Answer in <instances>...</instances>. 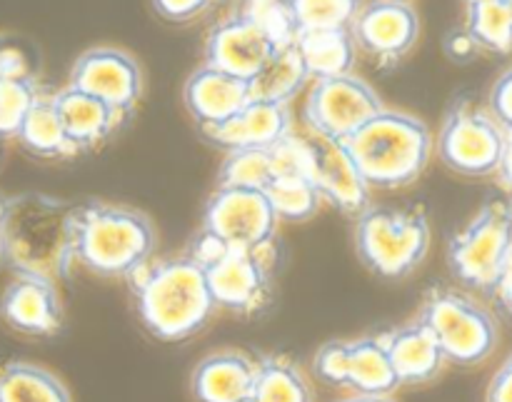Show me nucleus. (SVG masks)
Instances as JSON below:
<instances>
[{"label": "nucleus", "mask_w": 512, "mask_h": 402, "mask_svg": "<svg viewBox=\"0 0 512 402\" xmlns=\"http://www.w3.org/2000/svg\"><path fill=\"white\" fill-rule=\"evenodd\" d=\"M0 265L15 275L65 280L75 265V205L43 193L8 198L0 228Z\"/></svg>", "instance_id": "f257e3e1"}, {"label": "nucleus", "mask_w": 512, "mask_h": 402, "mask_svg": "<svg viewBox=\"0 0 512 402\" xmlns=\"http://www.w3.org/2000/svg\"><path fill=\"white\" fill-rule=\"evenodd\" d=\"M128 280L140 320L165 343L193 338L218 310L203 265L193 255L148 260Z\"/></svg>", "instance_id": "f03ea898"}, {"label": "nucleus", "mask_w": 512, "mask_h": 402, "mask_svg": "<svg viewBox=\"0 0 512 402\" xmlns=\"http://www.w3.org/2000/svg\"><path fill=\"white\" fill-rule=\"evenodd\" d=\"M370 188L395 190L415 183L433 155L430 128L415 115L383 108L343 140Z\"/></svg>", "instance_id": "7ed1b4c3"}, {"label": "nucleus", "mask_w": 512, "mask_h": 402, "mask_svg": "<svg viewBox=\"0 0 512 402\" xmlns=\"http://www.w3.org/2000/svg\"><path fill=\"white\" fill-rule=\"evenodd\" d=\"M158 233L143 210L113 203L75 205V263L100 278H130L153 260Z\"/></svg>", "instance_id": "20e7f679"}, {"label": "nucleus", "mask_w": 512, "mask_h": 402, "mask_svg": "<svg viewBox=\"0 0 512 402\" xmlns=\"http://www.w3.org/2000/svg\"><path fill=\"white\" fill-rule=\"evenodd\" d=\"M430 223L423 208H375L355 218V250L368 270L388 280L405 278L425 260Z\"/></svg>", "instance_id": "39448f33"}, {"label": "nucleus", "mask_w": 512, "mask_h": 402, "mask_svg": "<svg viewBox=\"0 0 512 402\" xmlns=\"http://www.w3.org/2000/svg\"><path fill=\"white\" fill-rule=\"evenodd\" d=\"M203 265L215 305L235 315H258L273 298L275 255L225 248L198 235L190 250Z\"/></svg>", "instance_id": "423d86ee"}, {"label": "nucleus", "mask_w": 512, "mask_h": 402, "mask_svg": "<svg viewBox=\"0 0 512 402\" xmlns=\"http://www.w3.org/2000/svg\"><path fill=\"white\" fill-rule=\"evenodd\" d=\"M418 320L435 335L445 363L478 365L488 360L498 345V325L493 315L458 290H430Z\"/></svg>", "instance_id": "0eeeda50"}, {"label": "nucleus", "mask_w": 512, "mask_h": 402, "mask_svg": "<svg viewBox=\"0 0 512 402\" xmlns=\"http://www.w3.org/2000/svg\"><path fill=\"white\" fill-rule=\"evenodd\" d=\"M512 248V210L508 200H488L473 220L453 235L448 263L455 278L480 293H493Z\"/></svg>", "instance_id": "6e6552de"}, {"label": "nucleus", "mask_w": 512, "mask_h": 402, "mask_svg": "<svg viewBox=\"0 0 512 402\" xmlns=\"http://www.w3.org/2000/svg\"><path fill=\"white\" fill-rule=\"evenodd\" d=\"M278 223L263 190L215 188L205 205L200 235L225 248L275 255Z\"/></svg>", "instance_id": "1a4fd4ad"}, {"label": "nucleus", "mask_w": 512, "mask_h": 402, "mask_svg": "<svg viewBox=\"0 0 512 402\" xmlns=\"http://www.w3.org/2000/svg\"><path fill=\"white\" fill-rule=\"evenodd\" d=\"M505 150V130L490 110L458 100L438 133V158L465 178H488L498 170Z\"/></svg>", "instance_id": "9d476101"}, {"label": "nucleus", "mask_w": 512, "mask_h": 402, "mask_svg": "<svg viewBox=\"0 0 512 402\" xmlns=\"http://www.w3.org/2000/svg\"><path fill=\"white\" fill-rule=\"evenodd\" d=\"M295 38L290 28L273 25L260 10L240 13L215 25L205 43V65L250 80L275 53L280 43Z\"/></svg>", "instance_id": "9b49d317"}, {"label": "nucleus", "mask_w": 512, "mask_h": 402, "mask_svg": "<svg viewBox=\"0 0 512 402\" xmlns=\"http://www.w3.org/2000/svg\"><path fill=\"white\" fill-rule=\"evenodd\" d=\"M380 110L383 100L363 78L335 75L315 80L305 103V123L313 135L343 143Z\"/></svg>", "instance_id": "f8f14e48"}, {"label": "nucleus", "mask_w": 512, "mask_h": 402, "mask_svg": "<svg viewBox=\"0 0 512 402\" xmlns=\"http://www.w3.org/2000/svg\"><path fill=\"white\" fill-rule=\"evenodd\" d=\"M68 85L95 95L130 118L143 95V70L130 53L103 45L85 50L75 60Z\"/></svg>", "instance_id": "ddd939ff"}, {"label": "nucleus", "mask_w": 512, "mask_h": 402, "mask_svg": "<svg viewBox=\"0 0 512 402\" xmlns=\"http://www.w3.org/2000/svg\"><path fill=\"white\" fill-rule=\"evenodd\" d=\"M355 48L383 65H395L413 50L420 35V18L405 0H373L363 5L350 25Z\"/></svg>", "instance_id": "4468645a"}, {"label": "nucleus", "mask_w": 512, "mask_h": 402, "mask_svg": "<svg viewBox=\"0 0 512 402\" xmlns=\"http://www.w3.org/2000/svg\"><path fill=\"white\" fill-rule=\"evenodd\" d=\"M0 318L15 333L50 338L63 328V303L53 280L15 275L0 298Z\"/></svg>", "instance_id": "2eb2a0df"}, {"label": "nucleus", "mask_w": 512, "mask_h": 402, "mask_svg": "<svg viewBox=\"0 0 512 402\" xmlns=\"http://www.w3.org/2000/svg\"><path fill=\"white\" fill-rule=\"evenodd\" d=\"M313 153V183L320 198L328 200L340 213L358 218L363 210L370 208V188L360 170L355 168L353 158L348 155L340 140H328L313 135L310 140Z\"/></svg>", "instance_id": "dca6fc26"}, {"label": "nucleus", "mask_w": 512, "mask_h": 402, "mask_svg": "<svg viewBox=\"0 0 512 402\" xmlns=\"http://www.w3.org/2000/svg\"><path fill=\"white\" fill-rule=\"evenodd\" d=\"M200 133L210 145L225 153L243 148H270L293 133V115L285 103L250 100L233 118L210 128H200Z\"/></svg>", "instance_id": "f3484780"}, {"label": "nucleus", "mask_w": 512, "mask_h": 402, "mask_svg": "<svg viewBox=\"0 0 512 402\" xmlns=\"http://www.w3.org/2000/svg\"><path fill=\"white\" fill-rule=\"evenodd\" d=\"M183 103L198 128H210L233 118L250 103V83L213 65H200L185 80Z\"/></svg>", "instance_id": "a211bd4d"}, {"label": "nucleus", "mask_w": 512, "mask_h": 402, "mask_svg": "<svg viewBox=\"0 0 512 402\" xmlns=\"http://www.w3.org/2000/svg\"><path fill=\"white\" fill-rule=\"evenodd\" d=\"M53 105L75 153H88V150L100 148L128 120V115L118 113L113 105L103 103L100 98L83 93L73 85L55 93Z\"/></svg>", "instance_id": "6ab92c4d"}, {"label": "nucleus", "mask_w": 512, "mask_h": 402, "mask_svg": "<svg viewBox=\"0 0 512 402\" xmlns=\"http://www.w3.org/2000/svg\"><path fill=\"white\" fill-rule=\"evenodd\" d=\"M380 340L388 350L390 365H393L400 385L430 383L443 370V350H440L435 335L420 320L388 330L380 335Z\"/></svg>", "instance_id": "aec40b11"}, {"label": "nucleus", "mask_w": 512, "mask_h": 402, "mask_svg": "<svg viewBox=\"0 0 512 402\" xmlns=\"http://www.w3.org/2000/svg\"><path fill=\"white\" fill-rule=\"evenodd\" d=\"M258 360L240 350L208 355L193 370L190 388L198 402H240L253 395Z\"/></svg>", "instance_id": "412c9836"}, {"label": "nucleus", "mask_w": 512, "mask_h": 402, "mask_svg": "<svg viewBox=\"0 0 512 402\" xmlns=\"http://www.w3.org/2000/svg\"><path fill=\"white\" fill-rule=\"evenodd\" d=\"M308 80V70H305L303 58H300L298 45H295V38H290L280 43L268 58V63L248 80L250 100L288 105L305 88Z\"/></svg>", "instance_id": "4be33fe9"}, {"label": "nucleus", "mask_w": 512, "mask_h": 402, "mask_svg": "<svg viewBox=\"0 0 512 402\" xmlns=\"http://www.w3.org/2000/svg\"><path fill=\"white\" fill-rule=\"evenodd\" d=\"M295 45H298L310 80L353 73L355 40L350 35V28L295 33Z\"/></svg>", "instance_id": "5701e85b"}, {"label": "nucleus", "mask_w": 512, "mask_h": 402, "mask_svg": "<svg viewBox=\"0 0 512 402\" xmlns=\"http://www.w3.org/2000/svg\"><path fill=\"white\" fill-rule=\"evenodd\" d=\"M345 388L365 395H390L400 388L380 335L350 340Z\"/></svg>", "instance_id": "b1692460"}, {"label": "nucleus", "mask_w": 512, "mask_h": 402, "mask_svg": "<svg viewBox=\"0 0 512 402\" xmlns=\"http://www.w3.org/2000/svg\"><path fill=\"white\" fill-rule=\"evenodd\" d=\"M15 140L28 150L30 155L43 160H63L73 158L75 148L70 145L68 135H65L63 123H60L58 113H55L53 95H38L30 110L25 113L23 123H20Z\"/></svg>", "instance_id": "393cba45"}, {"label": "nucleus", "mask_w": 512, "mask_h": 402, "mask_svg": "<svg viewBox=\"0 0 512 402\" xmlns=\"http://www.w3.org/2000/svg\"><path fill=\"white\" fill-rule=\"evenodd\" d=\"M0 402H73L58 375L40 365L10 360L0 365Z\"/></svg>", "instance_id": "a878e982"}, {"label": "nucleus", "mask_w": 512, "mask_h": 402, "mask_svg": "<svg viewBox=\"0 0 512 402\" xmlns=\"http://www.w3.org/2000/svg\"><path fill=\"white\" fill-rule=\"evenodd\" d=\"M15 63L18 58L0 48V138H15L25 113L40 95L33 75Z\"/></svg>", "instance_id": "bb28decb"}, {"label": "nucleus", "mask_w": 512, "mask_h": 402, "mask_svg": "<svg viewBox=\"0 0 512 402\" xmlns=\"http://www.w3.org/2000/svg\"><path fill=\"white\" fill-rule=\"evenodd\" d=\"M465 33L478 48L512 53V0H468Z\"/></svg>", "instance_id": "cd10ccee"}, {"label": "nucleus", "mask_w": 512, "mask_h": 402, "mask_svg": "<svg viewBox=\"0 0 512 402\" xmlns=\"http://www.w3.org/2000/svg\"><path fill=\"white\" fill-rule=\"evenodd\" d=\"M250 398L255 402H313L303 373L288 358H278V355L258 360Z\"/></svg>", "instance_id": "c85d7f7f"}, {"label": "nucleus", "mask_w": 512, "mask_h": 402, "mask_svg": "<svg viewBox=\"0 0 512 402\" xmlns=\"http://www.w3.org/2000/svg\"><path fill=\"white\" fill-rule=\"evenodd\" d=\"M263 193L270 200L275 218L288 223H305L318 213L323 203L310 175H278L270 180Z\"/></svg>", "instance_id": "c756f323"}, {"label": "nucleus", "mask_w": 512, "mask_h": 402, "mask_svg": "<svg viewBox=\"0 0 512 402\" xmlns=\"http://www.w3.org/2000/svg\"><path fill=\"white\" fill-rule=\"evenodd\" d=\"M275 178L273 145L270 148H243L225 153L220 163L215 188L265 190Z\"/></svg>", "instance_id": "7c9ffc66"}, {"label": "nucleus", "mask_w": 512, "mask_h": 402, "mask_svg": "<svg viewBox=\"0 0 512 402\" xmlns=\"http://www.w3.org/2000/svg\"><path fill=\"white\" fill-rule=\"evenodd\" d=\"M363 0H285L293 33L350 28Z\"/></svg>", "instance_id": "2f4dec72"}, {"label": "nucleus", "mask_w": 512, "mask_h": 402, "mask_svg": "<svg viewBox=\"0 0 512 402\" xmlns=\"http://www.w3.org/2000/svg\"><path fill=\"white\" fill-rule=\"evenodd\" d=\"M348 348L350 340H333V343L323 345L315 355V375L323 383L333 385V388H345L348 380Z\"/></svg>", "instance_id": "473e14b6"}, {"label": "nucleus", "mask_w": 512, "mask_h": 402, "mask_svg": "<svg viewBox=\"0 0 512 402\" xmlns=\"http://www.w3.org/2000/svg\"><path fill=\"white\" fill-rule=\"evenodd\" d=\"M155 13L168 23H190L208 13L215 0H150Z\"/></svg>", "instance_id": "72a5a7b5"}, {"label": "nucleus", "mask_w": 512, "mask_h": 402, "mask_svg": "<svg viewBox=\"0 0 512 402\" xmlns=\"http://www.w3.org/2000/svg\"><path fill=\"white\" fill-rule=\"evenodd\" d=\"M490 115L503 125L505 133H512V68L505 70L498 80H495L493 90H490Z\"/></svg>", "instance_id": "f704fd0d"}, {"label": "nucleus", "mask_w": 512, "mask_h": 402, "mask_svg": "<svg viewBox=\"0 0 512 402\" xmlns=\"http://www.w3.org/2000/svg\"><path fill=\"white\" fill-rule=\"evenodd\" d=\"M488 402H512V355L500 365L495 378L490 380L488 388Z\"/></svg>", "instance_id": "c9c22d12"}, {"label": "nucleus", "mask_w": 512, "mask_h": 402, "mask_svg": "<svg viewBox=\"0 0 512 402\" xmlns=\"http://www.w3.org/2000/svg\"><path fill=\"white\" fill-rule=\"evenodd\" d=\"M493 293L498 295L500 305H503V308L512 315V248L508 253V260H505L503 270H500V278L498 283H495Z\"/></svg>", "instance_id": "e433bc0d"}, {"label": "nucleus", "mask_w": 512, "mask_h": 402, "mask_svg": "<svg viewBox=\"0 0 512 402\" xmlns=\"http://www.w3.org/2000/svg\"><path fill=\"white\" fill-rule=\"evenodd\" d=\"M495 175H498V183L503 185V190H508L512 198V133H505V150Z\"/></svg>", "instance_id": "4c0bfd02"}, {"label": "nucleus", "mask_w": 512, "mask_h": 402, "mask_svg": "<svg viewBox=\"0 0 512 402\" xmlns=\"http://www.w3.org/2000/svg\"><path fill=\"white\" fill-rule=\"evenodd\" d=\"M338 402H395L390 395H365V393H355L350 398L338 400Z\"/></svg>", "instance_id": "58836bf2"}, {"label": "nucleus", "mask_w": 512, "mask_h": 402, "mask_svg": "<svg viewBox=\"0 0 512 402\" xmlns=\"http://www.w3.org/2000/svg\"><path fill=\"white\" fill-rule=\"evenodd\" d=\"M5 208H8V195L0 193V228H3V218H5Z\"/></svg>", "instance_id": "ea45409f"}, {"label": "nucleus", "mask_w": 512, "mask_h": 402, "mask_svg": "<svg viewBox=\"0 0 512 402\" xmlns=\"http://www.w3.org/2000/svg\"><path fill=\"white\" fill-rule=\"evenodd\" d=\"M240 402H255L253 398H245V400H240Z\"/></svg>", "instance_id": "a19ab883"}, {"label": "nucleus", "mask_w": 512, "mask_h": 402, "mask_svg": "<svg viewBox=\"0 0 512 402\" xmlns=\"http://www.w3.org/2000/svg\"><path fill=\"white\" fill-rule=\"evenodd\" d=\"M508 203H510V210H512V198H510V200H508Z\"/></svg>", "instance_id": "79ce46f5"}]
</instances>
